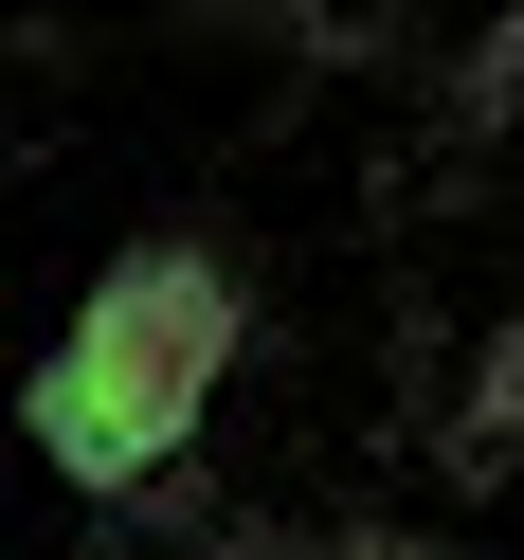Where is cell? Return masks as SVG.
<instances>
[{"label":"cell","mask_w":524,"mask_h":560,"mask_svg":"<svg viewBox=\"0 0 524 560\" xmlns=\"http://www.w3.org/2000/svg\"><path fill=\"white\" fill-rule=\"evenodd\" d=\"M218 362H235V290L199 254H145V271H109L91 290V326H73V362L37 380V434H55V470H145V452H182V416L218 398Z\"/></svg>","instance_id":"obj_1"}]
</instances>
